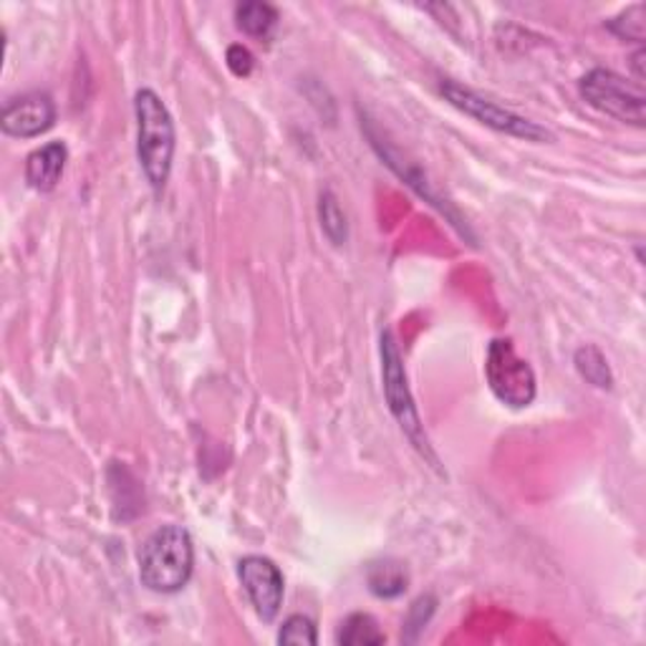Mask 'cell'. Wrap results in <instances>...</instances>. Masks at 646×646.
I'll use <instances>...</instances> for the list:
<instances>
[{
	"label": "cell",
	"instance_id": "1",
	"mask_svg": "<svg viewBox=\"0 0 646 646\" xmlns=\"http://www.w3.org/2000/svg\"><path fill=\"white\" fill-rule=\"evenodd\" d=\"M195 568V548L182 525H162L140 551V581L154 594H178Z\"/></svg>",
	"mask_w": 646,
	"mask_h": 646
},
{
	"label": "cell",
	"instance_id": "2",
	"mask_svg": "<svg viewBox=\"0 0 646 646\" xmlns=\"http://www.w3.org/2000/svg\"><path fill=\"white\" fill-rule=\"evenodd\" d=\"M137 114V157L147 182L154 192H162L172 172L174 122L164 101L152 89H140L134 97Z\"/></svg>",
	"mask_w": 646,
	"mask_h": 646
},
{
	"label": "cell",
	"instance_id": "3",
	"mask_svg": "<svg viewBox=\"0 0 646 646\" xmlns=\"http://www.w3.org/2000/svg\"><path fill=\"white\" fill-rule=\"evenodd\" d=\"M440 91L452 107L460 109V112L467 117L477 119L480 124L495 129V132L507 134V137H518V140H525V142H553V132H548L546 127L535 124L531 122V119H525L521 114L511 112V109L495 104V101L477 94V91H473L470 87L457 84V81L442 79Z\"/></svg>",
	"mask_w": 646,
	"mask_h": 646
},
{
	"label": "cell",
	"instance_id": "4",
	"mask_svg": "<svg viewBox=\"0 0 646 646\" xmlns=\"http://www.w3.org/2000/svg\"><path fill=\"white\" fill-rule=\"evenodd\" d=\"M581 97L602 114L618 119L624 124L644 127L646 99L642 87H634L612 69L588 71L578 84Z\"/></svg>",
	"mask_w": 646,
	"mask_h": 646
},
{
	"label": "cell",
	"instance_id": "5",
	"mask_svg": "<svg viewBox=\"0 0 646 646\" xmlns=\"http://www.w3.org/2000/svg\"><path fill=\"white\" fill-rule=\"evenodd\" d=\"M485 376L497 400L513 410L528 407L538 392L531 364L518 356L511 339H495L487 349Z\"/></svg>",
	"mask_w": 646,
	"mask_h": 646
},
{
	"label": "cell",
	"instance_id": "6",
	"mask_svg": "<svg viewBox=\"0 0 646 646\" xmlns=\"http://www.w3.org/2000/svg\"><path fill=\"white\" fill-rule=\"evenodd\" d=\"M382 380H384V396L386 404H390V412L394 414V420L400 422V427L404 430L422 455H427L430 460V442L424 437L422 422H420V412L414 407L410 384H407V374H404V364H402V354L400 346L392 336V331H384L382 334Z\"/></svg>",
	"mask_w": 646,
	"mask_h": 646
},
{
	"label": "cell",
	"instance_id": "7",
	"mask_svg": "<svg viewBox=\"0 0 646 646\" xmlns=\"http://www.w3.org/2000/svg\"><path fill=\"white\" fill-rule=\"evenodd\" d=\"M238 578L248 598L255 606V614L263 622H273L283 604V574L271 558L245 556L238 563Z\"/></svg>",
	"mask_w": 646,
	"mask_h": 646
},
{
	"label": "cell",
	"instance_id": "8",
	"mask_svg": "<svg viewBox=\"0 0 646 646\" xmlns=\"http://www.w3.org/2000/svg\"><path fill=\"white\" fill-rule=\"evenodd\" d=\"M57 122V104L49 94L33 91L21 99H13L11 104L3 109L0 117V129L8 137H18V140H31V137H41L43 132Z\"/></svg>",
	"mask_w": 646,
	"mask_h": 646
},
{
	"label": "cell",
	"instance_id": "9",
	"mask_svg": "<svg viewBox=\"0 0 646 646\" xmlns=\"http://www.w3.org/2000/svg\"><path fill=\"white\" fill-rule=\"evenodd\" d=\"M69 150L63 142H49L33 150L26 160V182L39 192H51L67 170Z\"/></svg>",
	"mask_w": 646,
	"mask_h": 646
},
{
	"label": "cell",
	"instance_id": "10",
	"mask_svg": "<svg viewBox=\"0 0 646 646\" xmlns=\"http://www.w3.org/2000/svg\"><path fill=\"white\" fill-rule=\"evenodd\" d=\"M366 584L376 598H396L410 586V571L396 558L372 561L366 568Z\"/></svg>",
	"mask_w": 646,
	"mask_h": 646
},
{
	"label": "cell",
	"instance_id": "11",
	"mask_svg": "<svg viewBox=\"0 0 646 646\" xmlns=\"http://www.w3.org/2000/svg\"><path fill=\"white\" fill-rule=\"evenodd\" d=\"M336 642L344 646H380L386 636L372 614H352L339 626Z\"/></svg>",
	"mask_w": 646,
	"mask_h": 646
},
{
	"label": "cell",
	"instance_id": "12",
	"mask_svg": "<svg viewBox=\"0 0 646 646\" xmlns=\"http://www.w3.org/2000/svg\"><path fill=\"white\" fill-rule=\"evenodd\" d=\"M574 364L578 369V374L584 376L588 384L598 386V390H612L614 386L612 366H608L606 356L602 354V349H596L594 344L581 346L574 356Z\"/></svg>",
	"mask_w": 646,
	"mask_h": 646
},
{
	"label": "cell",
	"instance_id": "13",
	"mask_svg": "<svg viewBox=\"0 0 646 646\" xmlns=\"http://www.w3.org/2000/svg\"><path fill=\"white\" fill-rule=\"evenodd\" d=\"M235 21L240 31L261 39V36L271 33L275 21H279V11H275L273 6L255 3V0H251V3H240L235 8Z\"/></svg>",
	"mask_w": 646,
	"mask_h": 646
},
{
	"label": "cell",
	"instance_id": "14",
	"mask_svg": "<svg viewBox=\"0 0 646 646\" xmlns=\"http://www.w3.org/2000/svg\"><path fill=\"white\" fill-rule=\"evenodd\" d=\"M319 218H321V228L326 238L334 245H344L349 238V225H346V215L341 210L336 195L331 190H326L319 200Z\"/></svg>",
	"mask_w": 646,
	"mask_h": 646
},
{
	"label": "cell",
	"instance_id": "15",
	"mask_svg": "<svg viewBox=\"0 0 646 646\" xmlns=\"http://www.w3.org/2000/svg\"><path fill=\"white\" fill-rule=\"evenodd\" d=\"M279 644H295V646H313L319 644L316 624L311 622L309 616L293 614L283 622L279 632Z\"/></svg>",
	"mask_w": 646,
	"mask_h": 646
},
{
	"label": "cell",
	"instance_id": "16",
	"mask_svg": "<svg viewBox=\"0 0 646 646\" xmlns=\"http://www.w3.org/2000/svg\"><path fill=\"white\" fill-rule=\"evenodd\" d=\"M644 18H646V6H632L626 8L622 16H616L614 21H608V31L616 33L618 39L642 43L644 41Z\"/></svg>",
	"mask_w": 646,
	"mask_h": 646
},
{
	"label": "cell",
	"instance_id": "17",
	"mask_svg": "<svg viewBox=\"0 0 646 646\" xmlns=\"http://www.w3.org/2000/svg\"><path fill=\"white\" fill-rule=\"evenodd\" d=\"M435 606H437V598L427 594V596H420L417 602L410 606V614L404 618V639L414 642L417 639V634L427 626V622L435 614Z\"/></svg>",
	"mask_w": 646,
	"mask_h": 646
},
{
	"label": "cell",
	"instance_id": "18",
	"mask_svg": "<svg viewBox=\"0 0 646 646\" xmlns=\"http://www.w3.org/2000/svg\"><path fill=\"white\" fill-rule=\"evenodd\" d=\"M253 67H255V59H253V53L245 49V46H230L228 49V69L233 71L235 77H240V79L251 77Z\"/></svg>",
	"mask_w": 646,
	"mask_h": 646
}]
</instances>
